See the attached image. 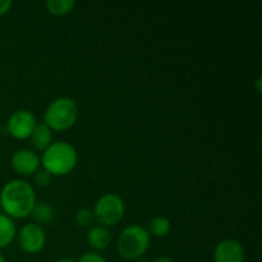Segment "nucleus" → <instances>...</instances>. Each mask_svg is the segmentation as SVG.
Here are the masks:
<instances>
[{"mask_svg":"<svg viewBox=\"0 0 262 262\" xmlns=\"http://www.w3.org/2000/svg\"><path fill=\"white\" fill-rule=\"evenodd\" d=\"M36 205L35 188L22 179L9 181L0 191V207L12 219H25Z\"/></svg>","mask_w":262,"mask_h":262,"instance_id":"nucleus-1","label":"nucleus"},{"mask_svg":"<svg viewBox=\"0 0 262 262\" xmlns=\"http://www.w3.org/2000/svg\"><path fill=\"white\" fill-rule=\"evenodd\" d=\"M41 165L51 176H67L76 168L78 152L76 147L66 141L53 142L42 154Z\"/></svg>","mask_w":262,"mask_h":262,"instance_id":"nucleus-2","label":"nucleus"},{"mask_svg":"<svg viewBox=\"0 0 262 262\" xmlns=\"http://www.w3.org/2000/svg\"><path fill=\"white\" fill-rule=\"evenodd\" d=\"M78 105L71 97H58L43 113V123L51 130H68L78 119Z\"/></svg>","mask_w":262,"mask_h":262,"instance_id":"nucleus-3","label":"nucleus"},{"mask_svg":"<svg viewBox=\"0 0 262 262\" xmlns=\"http://www.w3.org/2000/svg\"><path fill=\"white\" fill-rule=\"evenodd\" d=\"M151 243V235L147 229L141 225L133 224L120 233L117 241L118 253L128 261L137 260L147 252Z\"/></svg>","mask_w":262,"mask_h":262,"instance_id":"nucleus-4","label":"nucleus"},{"mask_svg":"<svg viewBox=\"0 0 262 262\" xmlns=\"http://www.w3.org/2000/svg\"><path fill=\"white\" fill-rule=\"evenodd\" d=\"M95 220L105 228L114 227L122 222L125 214V205L122 197L115 193H105L96 201L94 207Z\"/></svg>","mask_w":262,"mask_h":262,"instance_id":"nucleus-5","label":"nucleus"},{"mask_svg":"<svg viewBox=\"0 0 262 262\" xmlns=\"http://www.w3.org/2000/svg\"><path fill=\"white\" fill-rule=\"evenodd\" d=\"M36 117L30 110H17L9 117L7 123L8 133L15 140H26L31 137L33 129H35Z\"/></svg>","mask_w":262,"mask_h":262,"instance_id":"nucleus-6","label":"nucleus"},{"mask_svg":"<svg viewBox=\"0 0 262 262\" xmlns=\"http://www.w3.org/2000/svg\"><path fill=\"white\" fill-rule=\"evenodd\" d=\"M18 242L26 253L36 255L43 250L46 245V234L42 228L35 223L23 225L18 233Z\"/></svg>","mask_w":262,"mask_h":262,"instance_id":"nucleus-7","label":"nucleus"},{"mask_svg":"<svg viewBox=\"0 0 262 262\" xmlns=\"http://www.w3.org/2000/svg\"><path fill=\"white\" fill-rule=\"evenodd\" d=\"M246 251L242 243L227 238L220 241L214 251V262H245Z\"/></svg>","mask_w":262,"mask_h":262,"instance_id":"nucleus-8","label":"nucleus"},{"mask_svg":"<svg viewBox=\"0 0 262 262\" xmlns=\"http://www.w3.org/2000/svg\"><path fill=\"white\" fill-rule=\"evenodd\" d=\"M12 168L20 176H31L38 170L41 160L37 154L28 148H20L12 156Z\"/></svg>","mask_w":262,"mask_h":262,"instance_id":"nucleus-9","label":"nucleus"},{"mask_svg":"<svg viewBox=\"0 0 262 262\" xmlns=\"http://www.w3.org/2000/svg\"><path fill=\"white\" fill-rule=\"evenodd\" d=\"M110 242H112V234H110L109 229L102 225H95V227L90 228L89 233H87V243L92 250L104 251L109 247Z\"/></svg>","mask_w":262,"mask_h":262,"instance_id":"nucleus-10","label":"nucleus"},{"mask_svg":"<svg viewBox=\"0 0 262 262\" xmlns=\"http://www.w3.org/2000/svg\"><path fill=\"white\" fill-rule=\"evenodd\" d=\"M53 130L45 123H37L31 135V141L36 150L45 151L53 143Z\"/></svg>","mask_w":262,"mask_h":262,"instance_id":"nucleus-11","label":"nucleus"},{"mask_svg":"<svg viewBox=\"0 0 262 262\" xmlns=\"http://www.w3.org/2000/svg\"><path fill=\"white\" fill-rule=\"evenodd\" d=\"M17 228L12 217L0 212V250L8 247L14 241Z\"/></svg>","mask_w":262,"mask_h":262,"instance_id":"nucleus-12","label":"nucleus"},{"mask_svg":"<svg viewBox=\"0 0 262 262\" xmlns=\"http://www.w3.org/2000/svg\"><path fill=\"white\" fill-rule=\"evenodd\" d=\"M147 232L150 235H154L156 238H164L169 234L171 229V223L168 217L161 216V215H158V216H154L152 219L148 222L147 224Z\"/></svg>","mask_w":262,"mask_h":262,"instance_id":"nucleus-13","label":"nucleus"},{"mask_svg":"<svg viewBox=\"0 0 262 262\" xmlns=\"http://www.w3.org/2000/svg\"><path fill=\"white\" fill-rule=\"evenodd\" d=\"M31 215L38 223H50L55 216V211H54V207L48 202H38V204L36 202Z\"/></svg>","mask_w":262,"mask_h":262,"instance_id":"nucleus-14","label":"nucleus"},{"mask_svg":"<svg viewBox=\"0 0 262 262\" xmlns=\"http://www.w3.org/2000/svg\"><path fill=\"white\" fill-rule=\"evenodd\" d=\"M74 5H76L74 0H48L45 3L46 9L53 15L68 14L69 12H72Z\"/></svg>","mask_w":262,"mask_h":262,"instance_id":"nucleus-15","label":"nucleus"},{"mask_svg":"<svg viewBox=\"0 0 262 262\" xmlns=\"http://www.w3.org/2000/svg\"><path fill=\"white\" fill-rule=\"evenodd\" d=\"M76 224L81 228H89L94 224L95 215L94 211L90 209H79L74 215Z\"/></svg>","mask_w":262,"mask_h":262,"instance_id":"nucleus-16","label":"nucleus"},{"mask_svg":"<svg viewBox=\"0 0 262 262\" xmlns=\"http://www.w3.org/2000/svg\"><path fill=\"white\" fill-rule=\"evenodd\" d=\"M53 182V176H51L49 171H46L45 169H41L35 173V183L38 187H48L50 186V183Z\"/></svg>","mask_w":262,"mask_h":262,"instance_id":"nucleus-17","label":"nucleus"},{"mask_svg":"<svg viewBox=\"0 0 262 262\" xmlns=\"http://www.w3.org/2000/svg\"><path fill=\"white\" fill-rule=\"evenodd\" d=\"M78 262H107L105 257L99 255L97 252H86L79 257Z\"/></svg>","mask_w":262,"mask_h":262,"instance_id":"nucleus-18","label":"nucleus"},{"mask_svg":"<svg viewBox=\"0 0 262 262\" xmlns=\"http://www.w3.org/2000/svg\"><path fill=\"white\" fill-rule=\"evenodd\" d=\"M12 0H0V15L7 14L10 10V8H12Z\"/></svg>","mask_w":262,"mask_h":262,"instance_id":"nucleus-19","label":"nucleus"},{"mask_svg":"<svg viewBox=\"0 0 262 262\" xmlns=\"http://www.w3.org/2000/svg\"><path fill=\"white\" fill-rule=\"evenodd\" d=\"M152 262H174L173 258L168 257V256H160V257L155 258Z\"/></svg>","mask_w":262,"mask_h":262,"instance_id":"nucleus-20","label":"nucleus"},{"mask_svg":"<svg viewBox=\"0 0 262 262\" xmlns=\"http://www.w3.org/2000/svg\"><path fill=\"white\" fill-rule=\"evenodd\" d=\"M256 87H257L258 94H261V77H258V78L256 79Z\"/></svg>","mask_w":262,"mask_h":262,"instance_id":"nucleus-21","label":"nucleus"},{"mask_svg":"<svg viewBox=\"0 0 262 262\" xmlns=\"http://www.w3.org/2000/svg\"><path fill=\"white\" fill-rule=\"evenodd\" d=\"M56 262H76V261H74L73 258H71V257H63V258H59V260Z\"/></svg>","mask_w":262,"mask_h":262,"instance_id":"nucleus-22","label":"nucleus"},{"mask_svg":"<svg viewBox=\"0 0 262 262\" xmlns=\"http://www.w3.org/2000/svg\"><path fill=\"white\" fill-rule=\"evenodd\" d=\"M0 262H5V257L3 256L2 252H0Z\"/></svg>","mask_w":262,"mask_h":262,"instance_id":"nucleus-23","label":"nucleus"}]
</instances>
